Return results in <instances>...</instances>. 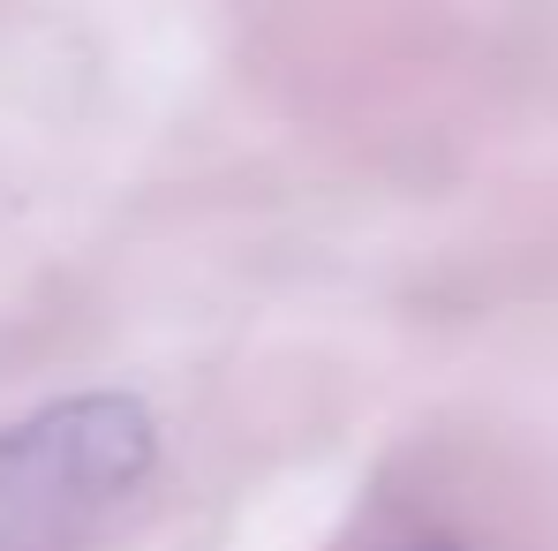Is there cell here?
Here are the masks:
<instances>
[{
  "instance_id": "6da1fadb",
  "label": "cell",
  "mask_w": 558,
  "mask_h": 551,
  "mask_svg": "<svg viewBox=\"0 0 558 551\" xmlns=\"http://www.w3.org/2000/svg\"><path fill=\"white\" fill-rule=\"evenodd\" d=\"M159 468L151 408L129 393L46 400L0 431V551H98Z\"/></svg>"
}]
</instances>
